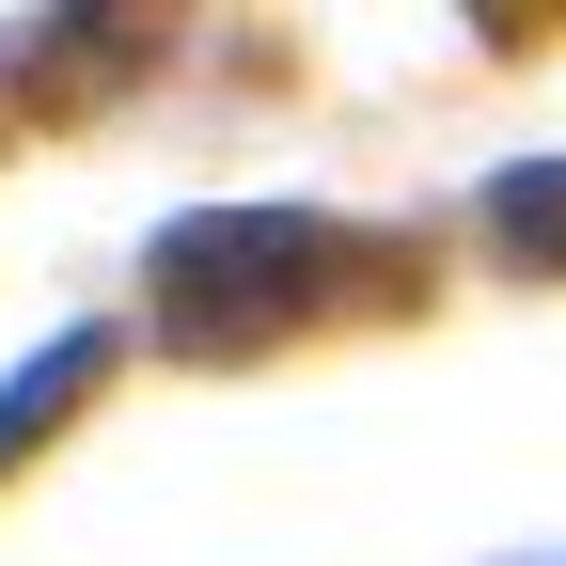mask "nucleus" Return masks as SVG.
Here are the masks:
<instances>
[{
  "label": "nucleus",
  "mask_w": 566,
  "mask_h": 566,
  "mask_svg": "<svg viewBox=\"0 0 566 566\" xmlns=\"http://www.w3.org/2000/svg\"><path fill=\"white\" fill-rule=\"evenodd\" d=\"M488 237H504V268H551V283H566V158L488 174Z\"/></svg>",
  "instance_id": "nucleus-3"
},
{
  "label": "nucleus",
  "mask_w": 566,
  "mask_h": 566,
  "mask_svg": "<svg viewBox=\"0 0 566 566\" xmlns=\"http://www.w3.org/2000/svg\"><path fill=\"white\" fill-rule=\"evenodd\" d=\"M95 394H111V331H48L32 363L0 378V472H17L32 441H63V424H80Z\"/></svg>",
  "instance_id": "nucleus-2"
},
{
  "label": "nucleus",
  "mask_w": 566,
  "mask_h": 566,
  "mask_svg": "<svg viewBox=\"0 0 566 566\" xmlns=\"http://www.w3.org/2000/svg\"><path fill=\"white\" fill-rule=\"evenodd\" d=\"M142 268H158V346H189V363H252V346L315 331V315L346 300L363 237L315 221V205H205V221H174Z\"/></svg>",
  "instance_id": "nucleus-1"
}]
</instances>
